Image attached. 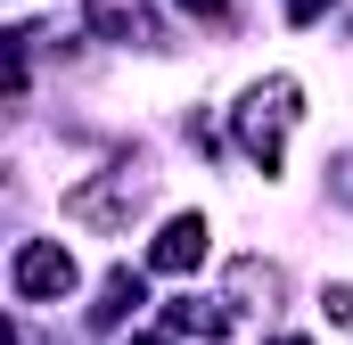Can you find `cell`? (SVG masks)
<instances>
[{
	"label": "cell",
	"mask_w": 353,
	"mask_h": 345,
	"mask_svg": "<svg viewBox=\"0 0 353 345\" xmlns=\"http://www.w3.org/2000/svg\"><path fill=\"white\" fill-rule=\"evenodd\" d=\"M74 288V255L66 247H25L17 255V296H66Z\"/></svg>",
	"instance_id": "1"
},
{
	"label": "cell",
	"mask_w": 353,
	"mask_h": 345,
	"mask_svg": "<svg viewBox=\"0 0 353 345\" xmlns=\"http://www.w3.org/2000/svg\"><path fill=\"white\" fill-rule=\"evenodd\" d=\"M197 255H205V222H197V214L165 222V239H157V271H189Z\"/></svg>",
	"instance_id": "2"
},
{
	"label": "cell",
	"mask_w": 353,
	"mask_h": 345,
	"mask_svg": "<svg viewBox=\"0 0 353 345\" xmlns=\"http://www.w3.org/2000/svg\"><path fill=\"white\" fill-rule=\"evenodd\" d=\"M90 25L115 33V41H140V33H148V8H140V0H90Z\"/></svg>",
	"instance_id": "3"
},
{
	"label": "cell",
	"mask_w": 353,
	"mask_h": 345,
	"mask_svg": "<svg viewBox=\"0 0 353 345\" xmlns=\"http://www.w3.org/2000/svg\"><path fill=\"white\" fill-rule=\"evenodd\" d=\"M189 8H222V0H189Z\"/></svg>",
	"instance_id": "4"
},
{
	"label": "cell",
	"mask_w": 353,
	"mask_h": 345,
	"mask_svg": "<svg viewBox=\"0 0 353 345\" xmlns=\"http://www.w3.org/2000/svg\"><path fill=\"white\" fill-rule=\"evenodd\" d=\"M140 345H165V337H140Z\"/></svg>",
	"instance_id": "5"
},
{
	"label": "cell",
	"mask_w": 353,
	"mask_h": 345,
	"mask_svg": "<svg viewBox=\"0 0 353 345\" xmlns=\"http://www.w3.org/2000/svg\"><path fill=\"white\" fill-rule=\"evenodd\" d=\"M288 345H296V337H288Z\"/></svg>",
	"instance_id": "6"
}]
</instances>
